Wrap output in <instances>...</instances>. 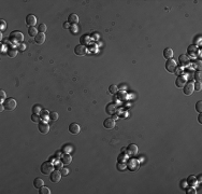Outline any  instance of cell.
<instances>
[{"instance_id":"cell-1","label":"cell","mask_w":202,"mask_h":194,"mask_svg":"<svg viewBox=\"0 0 202 194\" xmlns=\"http://www.w3.org/2000/svg\"><path fill=\"white\" fill-rule=\"evenodd\" d=\"M54 169H55L54 164H53L52 162H49V161L43 162V163L41 164V167H40L41 174L45 175V176H48V175H51V173H52Z\"/></svg>"},{"instance_id":"cell-2","label":"cell","mask_w":202,"mask_h":194,"mask_svg":"<svg viewBox=\"0 0 202 194\" xmlns=\"http://www.w3.org/2000/svg\"><path fill=\"white\" fill-rule=\"evenodd\" d=\"M2 105L5 106V109H7L8 111H13V110L16 108L17 102L14 98H6L5 101L2 102Z\"/></svg>"},{"instance_id":"cell-3","label":"cell","mask_w":202,"mask_h":194,"mask_svg":"<svg viewBox=\"0 0 202 194\" xmlns=\"http://www.w3.org/2000/svg\"><path fill=\"white\" fill-rule=\"evenodd\" d=\"M177 68V63L176 60L173 59V58H170V59H167L166 62V70L170 73H174L175 69Z\"/></svg>"},{"instance_id":"cell-4","label":"cell","mask_w":202,"mask_h":194,"mask_svg":"<svg viewBox=\"0 0 202 194\" xmlns=\"http://www.w3.org/2000/svg\"><path fill=\"white\" fill-rule=\"evenodd\" d=\"M61 173H60V170L58 169H54L53 172L51 173V175H49V180H51L53 183H58V182L60 181V179H61Z\"/></svg>"},{"instance_id":"cell-5","label":"cell","mask_w":202,"mask_h":194,"mask_svg":"<svg viewBox=\"0 0 202 194\" xmlns=\"http://www.w3.org/2000/svg\"><path fill=\"white\" fill-rule=\"evenodd\" d=\"M9 37L12 42H22L23 39H24V36H23L21 31H12Z\"/></svg>"},{"instance_id":"cell-6","label":"cell","mask_w":202,"mask_h":194,"mask_svg":"<svg viewBox=\"0 0 202 194\" xmlns=\"http://www.w3.org/2000/svg\"><path fill=\"white\" fill-rule=\"evenodd\" d=\"M188 56V57H192V58H196L197 55H198V48L196 44H191L189 45V47L187 48V54H186Z\"/></svg>"},{"instance_id":"cell-7","label":"cell","mask_w":202,"mask_h":194,"mask_svg":"<svg viewBox=\"0 0 202 194\" xmlns=\"http://www.w3.org/2000/svg\"><path fill=\"white\" fill-rule=\"evenodd\" d=\"M193 91H195V87H193V82H186V84L183 87V92H184L185 95H187V96H190Z\"/></svg>"},{"instance_id":"cell-8","label":"cell","mask_w":202,"mask_h":194,"mask_svg":"<svg viewBox=\"0 0 202 194\" xmlns=\"http://www.w3.org/2000/svg\"><path fill=\"white\" fill-rule=\"evenodd\" d=\"M38 128L41 134H47L49 132V124L45 121H40V123H38Z\"/></svg>"},{"instance_id":"cell-9","label":"cell","mask_w":202,"mask_h":194,"mask_svg":"<svg viewBox=\"0 0 202 194\" xmlns=\"http://www.w3.org/2000/svg\"><path fill=\"white\" fill-rule=\"evenodd\" d=\"M26 24L28 27H35V25L37 24V17L33 14H28L26 16Z\"/></svg>"},{"instance_id":"cell-10","label":"cell","mask_w":202,"mask_h":194,"mask_svg":"<svg viewBox=\"0 0 202 194\" xmlns=\"http://www.w3.org/2000/svg\"><path fill=\"white\" fill-rule=\"evenodd\" d=\"M178 63H180V65L182 67H186L187 65H189L190 58L186 54H181L180 56H178Z\"/></svg>"},{"instance_id":"cell-11","label":"cell","mask_w":202,"mask_h":194,"mask_svg":"<svg viewBox=\"0 0 202 194\" xmlns=\"http://www.w3.org/2000/svg\"><path fill=\"white\" fill-rule=\"evenodd\" d=\"M74 53H75V55H78V56H84V55L86 54V49H85V47H84V45H82V44L75 45V48H74Z\"/></svg>"},{"instance_id":"cell-12","label":"cell","mask_w":202,"mask_h":194,"mask_svg":"<svg viewBox=\"0 0 202 194\" xmlns=\"http://www.w3.org/2000/svg\"><path fill=\"white\" fill-rule=\"evenodd\" d=\"M80 131H81V127H80V125L78 123H71L69 125V132L71 133L72 135H78Z\"/></svg>"},{"instance_id":"cell-13","label":"cell","mask_w":202,"mask_h":194,"mask_svg":"<svg viewBox=\"0 0 202 194\" xmlns=\"http://www.w3.org/2000/svg\"><path fill=\"white\" fill-rule=\"evenodd\" d=\"M186 82H187V80H186V78L184 75H178L176 78V80H175V85L177 87H180V89H183L184 85L186 84Z\"/></svg>"},{"instance_id":"cell-14","label":"cell","mask_w":202,"mask_h":194,"mask_svg":"<svg viewBox=\"0 0 202 194\" xmlns=\"http://www.w3.org/2000/svg\"><path fill=\"white\" fill-rule=\"evenodd\" d=\"M103 126L106 129H112L115 126V121H114L112 118H106V119L103 121Z\"/></svg>"},{"instance_id":"cell-15","label":"cell","mask_w":202,"mask_h":194,"mask_svg":"<svg viewBox=\"0 0 202 194\" xmlns=\"http://www.w3.org/2000/svg\"><path fill=\"white\" fill-rule=\"evenodd\" d=\"M126 149H127V153L129 155H131V157H133V155H136L137 153H138V147H137L136 144H133V143L129 144Z\"/></svg>"},{"instance_id":"cell-16","label":"cell","mask_w":202,"mask_h":194,"mask_svg":"<svg viewBox=\"0 0 202 194\" xmlns=\"http://www.w3.org/2000/svg\"><path fill=\"white\" fill-rule=\"evenodd\" d=\"M44 41H45V35H44V33H42V32H38V35L35 37L36 44L41 45V44L44 43Z\"/></svg>"},{"instance_id":"cell-17","label":"cell","mask_w":202,"mask_h":194,"mask_svg":"<svg viewBox=\"0 0 202 194\" xmlns=\"http://www.w3.org/2000/svg\"><path fill=\"white\" fill-rule=\"evenodd\" d=\"M79 22V16L75 13H71L69 14V16H68V23L69 24H72V25H77V23Z\"/></svg>"},{"instance_id":"cell-18","label":"cell","mask_w":202,"mask_h":194,"mask_svg":"<svg viewBox=\"0 0 202 194\" xmlns=\"http://www.w3.org/2000/svg\"><path fill=\"white\" fill-rule=\"evenodd\" d=\"M186 182H187V184L189 185V187H196L197 185V182H198V180H197V177L196 176H189L187 179H186Z\"/></svg>"},{"instance_id":"cell-19","label":"cell","mask_w":202,"mask_h":194,"mask_svg":"<svg viewBox=\"0 0 202 194\" xmlns=\"http://www.w3.org/2000/svg\"><path fill=\"white\" fill-rule=\"evenodd\" d=\"M60 160H61V162L63 163V165H69L71 163V161H72V158H71V155L69 153H64Z\"/></svg>"},{"instance_id":"cell-20","label":"cell","mask_w":202,"mask_h":194,"mask_svg":"<svg viewBox=\"0 0 202 194\" xmlns=\"http://www.w3.org/2000/svg\"><path fill=\"white\" fill-rule=\"evenodd\" d=\"M163 56H165L167 59L173 58V50L171 48H166L165 50H163Z\"/></svg>"},{"instance_id":"cell-21","label":"cell","mask_w":202,"mask_h":194,"mask_svg":"<svg viewBox=\"0 0 202 194\" xmlns=\"http://www.w3.org/2000/svg\"><path fill=\"white\" fill-rule=\"evenodd\" d=\"M44 185V181L41 179V178H36L35 180H33V187L36 189H40L41 187H43Z\"/></svg>"},{"instance_id":"cell-22","label":"cell","mask_w":202,"mask_h":194,"mask_svg":"<svg viewBox=\"0 0 202 194\" xmlns=\"http://www.w3.org/2000/svg\"><path fill=\"white\" fill-rule=\"evenodd\" d=\"M40 118L42 121H46L49 119V112L47 111V110H42V111L40 112Z\"/></svg>"},{"instance_id":"cell-23","label":"cell","mask_w":202,"mask_h":194,"mask_svg":"<svg viewBox=\"0 0 202 194\" xmlns=\"http://www.w3.org/2000/svg\"><path fill=\"white\" fill-rule=\"evenodd\" d=\"M7 54L9 55L10 57H15V56L17 55V50L15 48H10V49H8Z\"/></svg>"},{"instance_id":"cell-24","label":"cell","mask_w":202,"mask_h":194,"mask_svg":"<svg viewBox=\"0 0 202 194\" xmlns=\"http://www.w3.org/2000/svg\"><path fill=\"white\" fill-rule=\"evenodd\" d=\"M28 35L30 37H33L35 38L37 35H38V29L35 28V27H29L28 28Z\"/></svg>"},{"instance_id":"cell-25","label":"cell","mask_w":202,"mask_h":194,"mask_svg":"<svg viewBox=\"0 0 202 194\" xmlns=\"http://www.w3.org/2000/svg\"><path fill=\"white\" fill-rule=\"evenodd\" d=\"M31 111H32L33 114H40V112L42 111V108H41L40 105H35V106L32 107Z\"/></svg>"},{"instance_id":"cell-26","label":"cell","mask_w":202,"mask_h":194,"mask_svg":"<svg viewBox=\"0 0 202 194\" xmlns=\"http://www.w3.org/2000/svg\"><path fill=\"white\" fill-rule=\"evenodd\" d=\"M39 193H40V194H51V190L43 185V187H41V188L39 189Z\"/></svg>"},{"instance_id":"cell-27","label":"cell","mask_w":202,"mask_h":194,"mask_svg":"<svg viewBox=\"0 0 202 194\" xmlns=\"http://www.w3.org/2000/svg\"><path fill=\"white\" fill-rule=\"evenodd\" d=\"M38 32H42V33H44L45 31H46V25L45 24H43V23H41V24L38 26Z\"/></svg>"},{"instance_id":"cell-28","label":"cell","mask_w":202,"mask_h":194,"mask_svg":"<svg viewBox=\"0 0 202 194\" xmlns=\"http://www.w3.org/2000/svg\"><path fill=\"white\" fill-rule=\"evenodd\" d=\"M58 113H57L56 111H52L49 112V119H51V121H56L58 120Z\"/></svg>"},{"instance_id":"cell-29","label":"cell","mask_w":202,"mask_h":194,"mask_svg":"<svg viewBox=\"0 0 202 194\" xmlns=\"http://www.w3.org/2000/svg\"><path fill=\"white\" fill-rule=\"evenodd\" d=\"M115 109H116V107H115V106H114V105H108V107H106V112H108V113H110V114H112V113L114 112V111H115Z\"/></svg>"},{"instance_id":"cell-30","label":"cell","mask_w":202,"mask_h":194,"mask_svg":"<svg viewBox=\"0 0 202 194\" xmlns=\"http://www.w3.org/2000/svg\"><path fill=\"white\" fill-rule=\"evenodd\" d=\"M62 165H63V163L61 162V160H60V161H56V162L54 163L55 169H58V170H60V169L62 168Z\"/></svg>"},{"instance_id":"cell-31","label":"cell","mask_w":202,"mask_h":194,"mask_svg":"<svg viewBox=\"0 0 202 194\" xmlns=\"http://www.w3.org/2000/svg\"><path fill=\"white\" fill-rule=\"evenodd\" d=\"M31 121L33 123H40V115L39 114H33L31 115Z\"/></svg>"},{"instance_id":"cell-32","label":"cell","mask_w":202,"mask_h":194,"mask_svg":"<svg viewBox=\"0 0 202 194\" xmlns=\"http://www.w3.org/2000/svg\"><path fill=\"white\" fill-rule=\"evenodd\" d=\"M195 80H196V82H201L202 78H201V72H200V70H198V71L195 72Z\"/></svg>"},{"instance_id":"cell-33","label":"cell","mask_w":202,"mask_h":194,"mask_svg":"<svg viewBox=\"0 0 202 194\" xmlns=\"http://www.w3.org/2000/svg\"><path fill=\"white\" fill-rule=\"evenodd\" d=\"M109 91H110V93H111V94H115V93L118 92V87H117L116 85H114V84H113V85L110 86Z\"/></svg>"},{"instance_id":"cell-34","label":"cell","mask_w":202,"mask_h":194,"mask_svg":"<svg viewBox=\"0 0 202 194\" xmlns=\"http://www.w3.org/2000/svg\"><path fill=\"white\" fill-rule=\"evenodd\" d=\"M196 110H197V111L199 112V113L202 112V101H201V100H199V101H198L197 104H196Z\"/></svg>"},{"instance_id":"cell-35","label":"cell","mask_w":202,"mask_h":194,"mask_svg":"<svg viewBox=\"0 0 202 194\" xmlns=\"http://www.w3.org/2000/svg\"><path fill=\"white\" fill-rule=\"evenodd\" d=\"M81 44L82 45H85L87 42H88V36H83V37H81Z\"/></svg>"},{"instance_id":"cell-36","label":"cell","mask_w":202,"mask_h":194,"mask_svg":"<svg viewBox=\"0 0 202 194\" xmlns=\"http://www.w3.org/2000/svg\"><path fill=\"white\" fill-rule=\"evenodd\" d=\"M70 30H71L72 33H77V32L79 31L78 26H77V25H71V26H70Z\"/></svg>"},{"instance_id":"cell-37","label":"cell","mask_w":202,"mask_h":194,"mask_svg":"<svg viewBox=\"0 0 202 194\" xmlns=\"http://www.w3.org/2000/svg\"><path fill=\"white\" fill-rule=\"evenodd\" d=\"M201 82H196V83H193V87H195V90L196 91H201Z\"/></svg>"},{"instance_id":"cell-38","label":"cell","mask_w":202,"mask_h":194,"mask_svg":"<svg viewBox=\"0 0 202 194\" xmlns=\"http://www.w3.org/2000/svg\"><path fill=\"white\" fill-rule=\"evenodd\" d=\"M60 173H61L62 176H67V175L69 174V169H68V168H64V167H62V168L60 169Z\"/></svg>"},{"instance_id":"cell-39","label":"cell","mask_w":202,"mask_h":194,"mask_svg":"<svg viewBox=\"0 0 202 194\" xmlns=\"http://www.w3.org/2000/svg\"><path fill=\"white\" fill-rule=\"evenodd\" d=\"M126 165H124V164H121V162H118L117 163V169H119V170H124L125 168H126Z\"/></svg>"},{"instance_id":"cell-40","label":"cell","mask_w":202,"mask_h":194,"mask_svg":"<svg viewBox=\"0 0 202 194\" xmlns=\"http://www.w3.org/2000/svg\"><path fill=\"white\" fill-rule=\"evenodd\" d=\"M186 191H187L188 194H193V193H196V189H195V187H190V189L186 188Z\"/></svg>"},{"instance_id":"cell-41","label":"cell","mask_w":202,"mask_h":194,"mask_svg":"<svg viewBox=\"0 0 202 194\" xmlns=\"http://www.w3.org/2000/svg\"><path fill=\"white\" fill-rule=\"evenodd\" d=\"M174 73L176 74L177 77H178V75H182V73H183L182 68H178V66H177V68H176V69H175V72H174Z\"/></svg>"},{"instance_id":"cell-42","label":"cell","mask_w":202,"mask_h":194,"mask_svg":"<svg viewBox=\"0 0 202 194\" xmlns=\"http://www.w3.org/2000/svg\"><path fill=\"white\" fill-rule=\"evenodd\" d=\"M0 96H1V104H2V102L3 101H5V99H6V93H5V91H0Z\"/></svg>"},{"instance_id":"cell-43","label":"cell","mask_w":202,"mask_h":194,"mask_svg":"<svg viewBox=\"0 0 202 194\" xmlns=\"http://www.w3.org/2000/svg\"><path fill=\"white\" fill-rule=\"evenodd\" d=\"M125 157H127V154H125V153H121V154L119 155V159H118V162H121V163H123V162L125 161Z\"/></svg>"},{"instance_id":"cell-44","label":"cell","mask_w":202,"mask_h":194,"mask_svg":"<svg viewBox=\"0 0 202 194\" xmlns=\"http://www.w3.org/2000/svg\"><path fill=\"white\" fill-rule=\"evenodd\" d=\"M25 49H26V44L25 43H21L20 47H18V50L20 51H23V50H25Z\"/></svg>"},{"instance_id":"cell-45","label":"cell","mask_w":202,"mask_h":194,"mask_svg":"<svg viewBox=\"0 0 202 194\" xmlns=\"http://www.w3.org/2000/svg\"><path fill=\"white\" fill-rule=\"evenodd\" d=\"M55 155H56V159H61V157H62V154H61V151H57L56 153H55Z\"/></svg>"},{"instance_id":"cell-46","label":"cell","mask_w":202,"mask_h":194,"mask_svg":"<svg viewBox=\"0 0 202 194\" xmlns=\"http://www.w3.org/2000/svg\"><path fill=\"white\" fill-rule=\"evenodd\" d=\"M63 28L64 29H70V24L68 22H66V23H63Z\"/></svg>"},{"instance_id":"cell-47","label":"cell","mask_w":202,"mask_h":194,"mask_svg":"<svg viewBox=\"0 0 202 194\" xmlns=\"http://www.w3.org/2000/svg\"><path fill=\"white\" fill-rule=\"evenodd\" d=\"M6 27H7V26H6V23H5V21L1 20V30H5V29H6Z\"/></svg>"},{"instance_id":"cell-48","label":"cell","mask_w":202,"mask_h":194,"mask_svg":"<svg viewBox=\"0 0 202 194\" xmlns=\"http://www.w3.org/2000/svg\"><path fill=\"white\" fill-rule=\"evenodd\" d=\"M48 161H49V162H52L53 164H54V163H55V157H49Z\"/></svg>"},{"instance_id":"cell-49","label":"cell","mask_w":202,"mask_h":194,"mask_svg":"<svg viewBox=\"0 0 202 194\" xmlns=\"http://www.w3.org/2000/svg\"><path fill=\"white\" fill-rule=\"evenodd\" d=\"M198 121H199L200 124H202V115H201V113L199 114V117H198Z\"/></svg>"},{"instance_id":"cell-50","label":"cell","mask_w":202,"mask_h":194,"mask_svg":"<svg viewBox=\"0 0 202 194\" xmlns=\"http://www.w3.org/2000/svg\"><path fill=\"white\" fill-rule=\"evenodd\" d=\"M197 180H198V181H199V182H201V175H199V176H198V178H197Z\"/></svg>"}]
</instances>
